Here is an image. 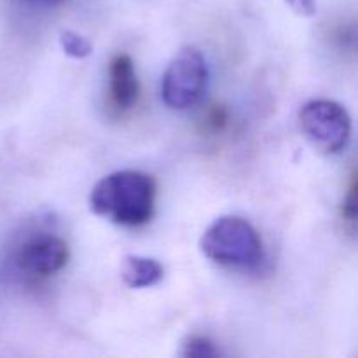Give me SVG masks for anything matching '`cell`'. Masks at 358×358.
Masks as SVG:
<instances>
[{
	"label": "cell",
	"instance_id": "obj_6",
	"mask_svg": "<svg viewBox=\"0 0 358 358\" xmlns=\"http://www.w3.org/2000/svg\"><path fill=\"white\" fill-rule=\"evenodd\" d=\"M140 94L138 77L131 56L115 55L108 65V100L117 110H129Z\"/></svg>",
	"mask_w": 358,
	"mask_h": 358
},
{
	"label": "cell",
	"instance_id": "obj_11",
	"mask_svg": "<svg viewBox=\"0 0 358 358\" xmlns=\"http://www.w3.org/2000/svg\"><path fill=\"white\" fill-rule=\"evenodd\" d=\"M355 191H357V184H355V178L352 182V187H350L348 196H346L345 203H343V217L345 220H350V222H355V217H357V198H355Z\"/></svg>",
	"mask_w": 358,
	"mask_h": 358
},
{
	"label": "cell",
	"instance_id": "obj_5",
	"mask_svg": "<svg viewBox=\"0 0 358 358\" xmlns=\"http://www.w3.org/2000/svg\"><path fill=\"white\" fill-rule=\"evenodd\" d=\"M69 257V245L62 238L55 234H37L17 248L14 261L17 269L27 276L48 278L62 271Z\"/></svg>",
	"mask_w": 358,
	"mask_h": 358
},
{
	"label": "cell",
	"instance_id": "obj_7",
	"mask_svg": "<svg viewBox=\"0 0 358 358\" xmlns=\"http://www.w3.org/2000/svg\"><path fill=\"white\" fill-rule=\"evenodd\" d=\"M122 282L131 289H149L163 280L164 269L156 259L128 255L121 266Z\"/></svg>",
	"mask_w": 358,
	"mask_h": 358
},
{
	"label": "cell",
	"instance_id": "obj_1",
	"mask_svg": "<svg viewBox=\"0 0 358 358\" xmlns=\"http://www.w3.org/2000/svg\"><path fill=\"white\" fill-rule=\"evenodd\" d=\"M156 192V180L150 175L136 170L114 171L91 189L90 206L110 222L138 227L152 219Z\"/></svg>",
	"mask_w": 358,
	"mask_h": 358
},
{
	"label": "cell",
	"instance_id": "obj_12",
	"mask_svg": "<svg viewBox=\"0 0 358 358\" xmlns=\"http://www.w3.org/2000/svg\"><path fill=\"white\" fill-rule=\"evenodd\" d=\"M17 2L30 9H55L62 6L65 0H17Z\"/></svg>",
	"mask_w": 358,
	"mask_h": 358
},
{
	"label": "cell",
	"instance_id": "obj_3",
	"mask_svg": "<svg viewBox=\"0 0 358 358\" xmlns=\"http://www.w3.org/2000/svg\"><path fill=\"white\" fill-rule=\"evenodd\" d=\"M208 65L201 51L185 45L168 63L161 80V98L173 110L194 107L208 86Z\"/></svg>",
	"mask_w": 358,
	"mask_h": 358
},
{
	"label": "cell",
	"instance_id": "obj_4",
	"mask_svg": "<svg viewBox=\"0 0 358 358\" xmlns=\"http://www.w3.org/2000/svg\"><path fill=\"white\" fill-rule=\"evenodd\" d=\"M299 124L304 136L322 154H339L352 136V119L341 103L318 98L303 105Z\"/></svg>",
	"mask_w": 358,
	"mask_h": 358
},
{
	"label": "cell",
	"instance_id": "obj_10",
	"mask_svg": "<svg viewBox=\"0 0 358 358\" xmlns=\"http://www.w3.org/2000/svg\"><path fill=\"white\" fill-rule=\"evenodd\" d=\"M287 3L290 6V9L294 10L296 14L303 17H311L317 14L318 6L317 0H285Z\"/></svg>",
	"mask_w": 358,
	"mask_h": 358
},
{
	"label": "cell",
	"instance_id": "obj_8",
	"mask_svg": "<svg viewBox=\"0 0 358 358\" xmlns=\"http://www.w3.org/2000/svg\"><path fill=\"white\" fill-rule=\"evenodd\" d=\"M59 42H62L63 51L72 58H87L93 52V45L87 41L84 35L77 34V31L65 30L59 34Z\"/></svg>",
	"mask_w": 358,
	"mask_h": 358
},
{
	"label": "cell",
	"instance_id": "obj_9",
	"mask_svg": "<svg viewBox=\"0 0 358 358\" xmlns=\"http://www.w3.org/2000/svg\"><path fill=\"white\" fill-rule=\"evenodd\" d=\"M184 357H196V358H208V357H219L220 352L215 346V343L210 341L205 336H189L184 343V350H182Z\"/></svg>",
	"mask_w": 358,
	"mask_h": 358
},
{
	"label": "cell",
	"instance_id": "obj_2",
	"mask_svg": "<svg viewBox=\"0 0 358 358\" xmlns=\"http://www.w3.org/2000/svg\"><path fill=\"white\" fill-rule=\"evenodd\" d=\"M203 254L226 268L252 269L264 257L262 240L255 227L241 217L226 215L208 226L199 240Z\"/></svg>",
	"mask_w": 358,
	"mask_h": 358
}]
</instances>
